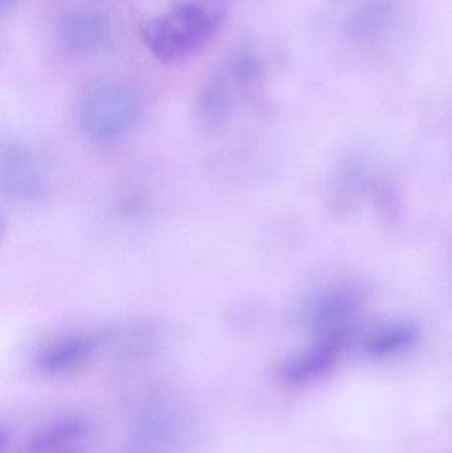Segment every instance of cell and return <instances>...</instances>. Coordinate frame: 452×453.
Returning <instances> with one entry per match:
<instances>
[{
    "label": "cell",
    "instance_id": "3957f363",
    "mask_svg": "<svg viewBox=\"0 0 452 453\" xmlns=\"http://www.w3.org/2000/svg\"><path fill=\"white\" fill-rule=\"evenodd\" d=\"M262 74V61L249 48L235 50L211 74L201 96L198 109L207 124L220 125L231 113L241 93L254 87Z\"/></svg>",
    "mask_w": 452,
    "mask_h": 453
},
{
    "label": "cell",
    "instance_id": "52a82bcc",
    "mask_svg": "<svg viewBox=\"0 0 452 453\" xmlns=\"http://www.w3.org/2000/svg\"><path fill=\"white\" fill-rule=\"evenodd\" d=\"M60 40L74 53L95 52L109 40V27L101 13L92 10H74L60 21Z\"/></svg>",
    "mask_w": 452,
    "mask_h": 453
},
{
    "label": "cell",
    "instance_id": "9c48e42d",
    "mask_svg": "<svg viewBox=\"0 0 452 453\" xmlns=\"http://www.w3.org/2000/svg\"><path fill=\"white\" fill-rule=\"evenodd\" d=\"M360 298L355 292H337L323 298L313 313V325L321 333L350 332V321Z\"/></svg>",
    "mask_w": 452,
    "mask_h": 453
},
{
    "label": "cell",
    "instance_id": "5b68a950",
    "mask_svg": "<svg viewBox=\"0 0 452 453\" xmlns=\"http://www.w3.org/2000/svg\"><path fill=\"white\" fill-rule=\"evenodd\" d=\"M106 341L103 333H73L56 338L37 351L34 369L45 377H60L89 364Z\"/></svg>",
    "mask_w": 452,
    "mask_h": 453
},
{
    "label": "cell",
    "instance_id": "6da1fadb",
    "mask_svg": "<svg viewBox=\"0 0 452 453\" xmlns=\"http://www.w3.org/2000/svg\"><path fill=\"white\" fill-rule=\"evenodd\" d=\"M225 19L218 0H175L142 28L146 50L162 63L188 60L206 47Z\"/></svg>",
    "mask_w": 452,
    "mask_h": 453
},
{
    "label": "cell",
    "instance_id": "4fadbf2b",
    "mask_svg": "<svg viewBox=\"0 0 452 453\" xmlns=\"http://www.w3.org/2000/svg\"><path fill=\"white\" fill-rule=\"evenodd\" d=\"M452 453V452H451Z\"/></svg>",
    "mask_w": 452,
    "mask_h": 453
},
{
    "label": "cell",
    "instance_id": "277c9868",
    "mask_svg": "<svg viewBox=\"0 0 452 453\" xmlns=\"http://www.w3.org/2000/svg\"><path fill=\"white\" fill-rule=\"evenodd\" d=\"M47 174L40 159L20 143H3L0 150V188L18 201H34L47 190Z\"/></svg>",
    "mask_w": 452,
    "mask_h": 453
},
{
    "label": "cell",
    "instance_id": "7c38bea8",
    "mask_svg": "<svg viewBox=\"0 0 452 453\" xmlns=\"http://www.w3.org/2000/svg\"><path fill=\"white\" fill-rule=\"evenodd\" d=\"M13 2H15V0H0V7H2L3 10H5V8L11 7V5L13 4Z\"/></svg>",
    "mask_w": 452,
    "mask_h": 453
},
{
    "label": "cell",
    "instance_id": "ba28073f",
    "mask_svg": "<svg viewBox=\"0 0 452 453\" xmlns=\"http://www.w3.org/2000/svg\"><path fill=\"white\" fill-rule=\"evenodd\" d=\"M88 427L77 418H64L31 434L21 447V453H44L73 446L87 434Z\"/></svg>",
    "mask_w": 452,
    "mask_h": 453
},
{
    "label": "cell",
    "instance_id": "8992f818",
    "mask_svg": "<svg viewBox=\"0 0 452 453\" xmlns=\"http://www.w3.org/2000/svg\"><path fill=\"white\" fill-rule=\"evenodd\" d=\"M348 337L349 333L342 332L318 334L310 348L281 365L279 369L281 382L288 386H303L320 380L336 364Z\"/></svg>",
    "mask_w": 452,
    "mask_h": 453
},
{
    "label": "cell",
    "instance_id": "30bf717a",
    "mask_svg": "<svg viewBox=\"0 0 452 453\" xmlns=\"http://www.w3.org/2000/svg\"><path fill=\"white\" fill-rule=\"evenodd\" d=\"M418 330L411 324H392L371 333L364 340L363 351L372 358H387L414 345Z\"/></svg>",
    "mask_w": 452,
    "mask_h": 453
},
{
    "label": "cell",
    "instance_id": "8fae6325",
    "mask_svg": "<svg viewBox=\"0 0 452 453\" xmlns=\"http://www.w3.org/2000/svg\"><path fill=\"white\" fill-rule=\"evenodd\" d=\"M44 453H80L76 451V449H72V447H66V449H55V451L44 452Z\"/></svg>",
    "mask_w": 452,
    "mask_h": 453
},
{
    "label": "cell",
    "instance_id": "7a4b0ae2",
    "mask_svg": "<svg viewBox=\"0 0 452 453\" xmlns=\"http://www.w3.org/2000/svg\"><path fill=\"white\" fill-rule=\"evenodd\" d=\"M142 111V98L134 88L117 80H103L82 93L77 119L90 140L111 142L132 130Z\"/></svg>",
    "mask_w": 452,
    "mask_h": 453
}]
</instances>
